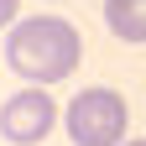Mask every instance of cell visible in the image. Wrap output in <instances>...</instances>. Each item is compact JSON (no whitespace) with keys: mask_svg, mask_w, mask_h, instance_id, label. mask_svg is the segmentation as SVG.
Returning a JSON list of instances; mask_svg holds the SVG:
<instances>
[{"mask_svg":"<svg viewBox=\"0 0 146 146\" xmlns=\"http://www.w3.org/2000/svg\"><path fill=\"white\" fill-rule=\"evenodd\" d=\"M84 58V42L63 16H26L16 21L11 36H5V63L31 84H63Z\"/></svg>","mask_w":146,"mask_h":146,"instance_id":"6da1fadb","label":"cell"},{"mask_svg":"<svg viewBox=\"0 0 146 146\" xmlns=\"http://www.w3.org/2000/svg\"><path fill=\"white\" fill-rule=\"evenodd\" d=\"M63 125L73 146H120L131 131V110L115 89H84V94H73Z\"/></svg>","mask_w":146,"mask_h":146,"instance_id":"7a4b0ae2","label":"cell"},{"mask_svg":"<svg viewBox=\"0 0 146 146\" xmlns=\"http://www.w3.org/2000/svg\"><path fill=\"white\" fill-rule=\"evenodd\" d=\"M52 125H58V99L47 94L42 84L21 89V94H11L0 104V136L11 146H36L52 136Z\"/></svg>","mask_w":146,"mask_h":146,"instance_id":"3957f363","label":"cell"},{"mask_svg":"<svg viewBox=\"0 0 146 146\" xmlns=\"http://www.w3.org/2000/svg\"><path fill=\"white\" fill-rule=\"evenodd\" d=\"M104 26L120 42H146V0H104Z\"/></svg>","mask_w":146,"mask_h":146,"instance_id":"277c9868","label":"cell"},{"mask_svg":"<svg viewBox=\"0 0 146 146\" xmlns=\"http://www.w3.org/2000/svg\"><path fill=\"white\" fill-rule=\"evenodd\" d=\"M16 16H21V0H0V26H16Z\"/></svg>","mask_w":146,"mask_h":146,"instance_id":"5b68a950","label":"cell"},{"mask_svg":"<svg viewBox=\"0 0 146 146\" xmlns=\"http://www.w3.org/2000/svg\"><path fill=\"white\" fill-rule=\"evenodd\" d=\"M120 146H146V141H131V136H125V141H120Z\"/></svg>","mask_w":146,"mask_h":146,"instance_id":"8992f818","label":"cell"}]
</instances>
